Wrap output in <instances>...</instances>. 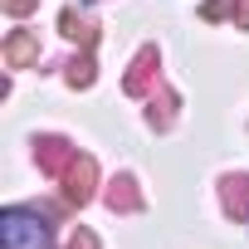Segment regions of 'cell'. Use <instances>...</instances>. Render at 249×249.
I'll return each instance as SVG.
<instances>
[{
	"mask_svg": "<svg viewBox=\"0 0 249 249\" xmlns=\"http://www.w3.org/2000/svg\"><path fill=\"white\" fill-rule=\"evenodd\" d=\"M69 83H73V88H88V83H93V59H73Z\"/></svg>",
	"mask_w": 249,
	"mask_h": 249,
	"instance_id": "9c48e42d",
	"label": "cell"
},
{
	"mask_svg": "<svg viewBox=\"0 0 249 249\" xmlns=\"http://www.w3.org/2000/svg\"><path fill=\"white\" fill-rule=\"evenodd\" d=\"M0 54H5V64H10V69H25V64H35V59H39V39H35V35H25V30H15V35L5 39V49H0Z\"/></svg>",
	"mask_w": 249,
	"mask_h": 249,
	"instance_id": "277c9868",
	"label": "cell"
},
{
	"mask_svg": "<svg viewBox=\"0 0 249 249\" xmlns=\"http://www.w3.org/2000/svg\"><path fill=\"white\" fill-rule=\"evenodd\" d=\"M107 205H112V210H137V205H142V196L132 191V181H112V191H107Z\"/></svg>",
	"mask_w": 249,
	"mask_h": 249,
	"instance_id": "8992f818",
	"label": "cell"
},
{
	"mask_svg": "<svg viewBox=\"0 0 249 249\" xmlns=\"http://www.w3.org/2000/svg\"><path fill=\"white\" fill-rule=\"evenodd\" d=\"M69 249H98V239H93L88 230H73V244H69Z\"/></svg>",
	"mask_w": 249,
	"mask_h": 249,
	"instance_id": "8fae6325",
	"label": "cell"
},
{
	"mask_svg": "<svg viewBox=\"0 0 249 249\" xmlns=\"http://www.w3.org/2000/svg\"><path fill=\"white\" fill-rule=\"evenodd\" d=\"M234 25L249 30V0H234Z\"/></svg>",
	"mask_w": 249,
	"mask_h": 249,
	"instance_id": "7c38bea8",
	"label": "cell"
},
{
	"mask_svg": "<svg viewBox=\"0 0 249 249\" xmlns=\"http://www.w3.org/2000/svg\"><path fill=\"white\" fill-rule=\"evenodd\" d=\"M59 25H64V35H69V39H78V44H93V30H88V25H83L73 10H64V15H59Z\"/></svg>",
	"mask_w": 249,
	"mask_h": 249,
	"instance_id": "52a82bcc",
	"label": "cell"
},
{
	"mask_svg": "<svg viewBox=\"0 0 249 249\" xmlns=\"http://www.w3.org/2000/svg\"><path fill=\"white\" fill-rule=\"evenodd\" d=\"M152 73H157V49H142L132 59V69H127V93H147Z\"/></svg>",
	"mask_w": 249,
	"mask_h": 249,
	"instance_id": "5b68a950",
	"label": "cell"
},
{
	"mask_svg": "<svg viewBox=\"0 0 249 249\" xmlns=\"http://www.w3.org/2000/svg\"><path fill=\"white\" fill-rule=\"evenodd\" d=\"M59 181H64V200H69V205H83V200L93 196V181H98L93 157H73V166H69Z\"/></svg>",
	"mask_w": 249,
	"mask_h": 249,
	"instance_id": "7a4b0ae2",
	"label": "cell"
},
{
	"mask_svg": "<svg viewBox=\"0 0 249 249\" xmlns=\"http://www.w3.org/2000/svg\"><path fill=\"white\" fill-rule=\"evenodd\" d=\"M0 5H5V15H30L39 0H0Z\"/></svg>",
	"mask_w": 249,
	"mask_h": 249,
	"instance_id": "30bf717a",
	"label": "cell"
},
{
	"mask_svg": "<svg viewBox=\"0 0 249 249\" xmlns=\"http://www.w3.org/2000/svg\"><path fill=\"white\" fill-rule=\"evenodd\" d=\"M0 249H54L49 225L30 210H5L0 215Z\"/></svg>",
	"mask_w": 249,
	"mask_h": 249,
	"instance_id": "6da1fadb",
	"label": "cell"
},
{
	"mask_svg": "<svg viewBox=\"0 0 249 249\" xmlns=\"http://www.w3.org/2000/svg\"><path fill=\"white\" fill-rule=\"evenodd\" d=\"M35 157H39V171L59 181V176H64V171L73 166V157H78V147H69L64 137H44V142L35 147Z\"/></svg>",
	"mask_w": 249,
	"mask_h": 249,
	"instance_id": "3957f363",
	"label": "cell"
},
{
	"mask_svg": "<svg viewBox=\"0 0 249 249\" xmlns=\"http://www.w3.org/2000/svg\"><path fill=\"white\" fill-rule=\"evenodd\" d=\"M225 205H230L234 215H244V210H249V181H230V191H225Z\"/></svg>",
	"mask_w": 249,
	"mask_h": 249,
	"instance_id": "ba28073f",
	"label": "cell"
}]
</instances>
